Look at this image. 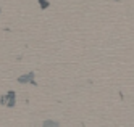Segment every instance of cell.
I'll list each match as a JSON object with an SVG mask.
<instances>
[{"label":"cell","mask_w":134,"mask_h":127,"mask_svg":"<svg viewBox=\"0 0 134 127\" xmlns=\"http://www.w3.org/2000/svg\"><path fill=\"white\" fill-rule=\"evenodd\" d=\"M2 101L3 103H8V106H13L15 105V92H10L7 98H2Z\"/></svg>","instance_id":"1"},{"label":"cell","mask_w":134,"mask_h":127,"mask_svg":"<svg viewBox=\"0 0 134 127\" xmlns=\"http://www.w3.org/2000/svg\"><path fill=\"white\" fill-rule=\"evenodd\" d=\"M32 79H34V74H32V72L26 74V76H21V77H18V81H20V82H31Z\"/></svg>","instance_id":"2"},{"label":"cell","mask_w":134,"mask_h":127,"mask_svg":"<svg viewBox=\"0 0 134 127\" xmlns=\"http://www.w3.org/2000/svg\"><path fill=\"white\" fill-rule=\"evenodd\" d=\"M41 7L42 8H47V7H49V2H47V0H41Z\"/></svg>","instance_id":"3"},{"label":"cell","mask_w":134,"mask_h":127,"mask_svg":"<svg viewBox=\"0 0 134 127\" xmlns=\"http://www.w3.org/2000/svg\"><path fill=\"white\" fill-rule=\"evenodd\" d=\"M44 125H57V122H50V121H47V122H44Z\"/></svg>","instance_id":"4"}]
</instances>
